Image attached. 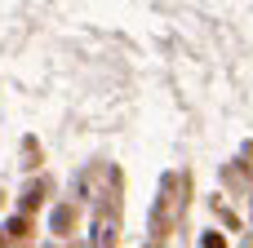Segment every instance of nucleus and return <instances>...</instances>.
<instances>
[{
  "mask_svg": "<svg viewBox=\"0 0 253 248\" xmlns=\"http://www.w3.org/2000/svg\"><path fill=\"white\" fill-rule=\"evenodd\" d=\"M205 248H227V244H222V235H209V240H205Z\"/></svg>",
  "mask_w": 253,
  "mask_h": 248,
  "instance_id": "f257e3e1",
  "label": "nucleus"
}]
</instances>
